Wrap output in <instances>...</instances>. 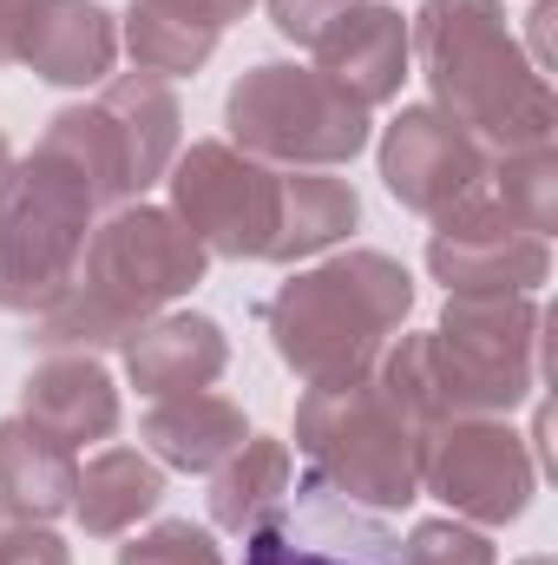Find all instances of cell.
Returning a JSON list of instances; mask_svg holds the SVG:
<instances>
[{"label": "cell", "mask_w": 558, "mask_h": 565, "mask_svg": "<svg viewBox=\"0 0 558 565\" xmlns=\"http://www.w3.org/2000/svg\"><path fill=\"white\" fill-rule=\"evenodd\" d=\"M415 422L513 415L546 375V309L533 296H447L433 335H401L375 362Z\"/></svg>", "instance_id": "obj_1"}, {"label": "cell", "mask_w": 558, "mask_h": 565, "mask_svg": "<svg viewBox=\"0 0 558 565\" xmlns=\"http://www.w3.org/2000/svg\"><path fill=\"white\" fill-rule=\"evenodd\" d=\"M408 53L433 86V106L486 145V158L552 145L558 99L506 33L500 0H427L408 26Z\"/></svg>", "instance_id": "obj_2"}, {"label": "cell", "mask_w": 558, "mask_h": 565, "mask_svg": "<svg viewBox=\"0 0 558 565\" xmlns=\"http://www.w3.org/2000/svg\"><path fill=\"white\" fill-rule=\"evenodd\" d=\"M204 244L158 204H126L112 211L79 257L73 289L33 316L26 342L46 355H93V349H126L139 335V322H151L164 302L191 296L204 282Z\"/></svg>", "instance_id": "obj_3"}, {"label": "cell", "mask_w": 558, "mask_h": 565, "mask_svg": "<svg viewBox=\"0 0 558 565\" xmlns=\"http://www.w3.org/2000/svg\"><path fill=\"white\" fill-rule=\"evenodd\" d=\"M415 309V277L382 250L329 257L270 296V342L302 388L362 382Z\"/></svg>", "instance_id": "obj_4"}, {"label": "cell", "mask_w": 558, "mask_h": 565, "mask_svg": "<svg viewBox=\"0 0 558 565\" xmlns=\"http://www.w3.org/2000/svg\"><path fill=\"white\" fill-rule=\"evenodd\" d=\"M427 434L382 375L368 369L362 382H335V388H309L296 402V447L315 460V473L348 493L355 507H408L420 500V460H427Z\"/></svg>", "instance_id": "obj_5"}, {"label": "cell", "mask_w": 558, "mask_h": 565, "mask_svg": "<svg viewBox=\"0 0 558 565\" xmlns=\"http://www.w3.org/2000/svg\"><path fill=\"white\" fill-rule=\"evenodd\" d=\"M178 126H184V113H178L171 79L126 73L93 106H66L33 151H46L53 164H66L86 184L93 211H126V204H139L144 191L171 171Z\"/></svg>", "instance_id": "obj_6"}, {"label": "cell", "mask_w": 558, "mask_h": 565, "mask_svg": "<svg viewBox=\"0 0 558 565\" xmlns=\"http://www.w3.org/2000/svg\"><path fill=\"white\" fill-rule=\"evenodd\" d=\"M224 126L244 158L257 164H289V171H335L368 145V106H355L342 86H329L315 66H282L264 60L250 66L230 99Z\"/></svg>", "instance_id": "obj_7"}, {"label": "cell", "mask_w": 558, "mask_h": 565, "mask_svg": "<svg viewBox=\"0 0 558 565\" xmlns=\"http://www.w3.org/2000/svg\"><path fill=\"white\" fill-rule=\"evenodd\" d=\"M93 217L99 211L66 164H53L46 151L13 164L0 191V309L7 316H46L73 289Z\"/></svg>", "instance_id": "obj_8"}, {"label": "cell", "mask_w": 558, "mask_h": 565, "mask_svg": "<svg viewBox=\"0 0 558 565\" xmlns=\"http://www.w3.org/2000/svg\"><path fill=\"white\" fill-rule=\"evenodd\" d=\"M171 217L204 244V257L270 264L282 217V171L244 158L237 145H191L171 158Z\"/></svg>", "instance_id": "obj_9"}, {"label": "cell", "mask_w": 558, "mask_h": 565, "mask_svg": "<svg viewBox=\"0 0 558 565\" xmlns=\"http://www.w3.org/2000/svg\"><path fill=\"white\" fill-rule=\"evenodd\" d=\"M533 480H539L533 447L500 422V415L440 422L427 434L420 487L440 493V500H447L460 520H473V526H513V520L533 507Z\"/></svg>", "instance_id": "obj_10"}, {"label": "cell", "mask_w": 558, "mask_h": 565, "mask_svg": "<svg viewBox=\"0 0 558 565\" xmlns=\"http://www.w3.org/2000/svg\"><path fill=\"white\" fill-rule=\"evenodd\" d=\"M427 270L447 282V296H533L552 277V250L480 184L473 198L433 217Z\"/></svg>", "instance_id": "obj_11"}, {"label": "cell", "mask_w": 558, "mask_h": 565, "mask_svg": "<svg viewBox=\"0 0 558 565\" xmlns=\"http://www.w3.org/2000/svg\"><path fill=\"white\" fill-rule=\"evenodd\" d=\"M244 565H401V540L368 507L309 473L244 533Z\"/></svg>", "instance_id": "obj_12"}, {"label": "cell", "mask_w": 558, "mask_h": 565, "mask_svg": "<svg viewBox=\"0 0 558 565\" xmlns=\"http://www.w3.org/2000/svg\"><path fill=\"white\" fill-rule=\"evenodd\" d=\"M486 145L460 132L440 106H401V119L382 132V178L420 217H440L460 198H473L486 184Z\"/></svg>", "instance_id": "obj_13"}, {"label": "cell", "mask_w": 558, "mask_h": 565, "mask_svg": "<svg viewBox=\"0 0 558 565\" xmlns=\"http://www.w3.org/2000/svg\"><path fill=\"white\" fill-rule=\"evenodd\" d=\"M13 60L33 66L46 86H106L119 60V26L99 0H26Z\"/></svg>", "instance_id": "obj_14"}, {"label": "cell", "mask_w": 558, "mask_h": 565, "mask_svg": "<svg viewBox=\"0 0 558 565\" xmlns=\"http://www.w3.org/2000/svg\"><path fill=\"white\" fill-rule=\"evenodd\" d=\"M322 66V79L329 86H342L355 106H388L395 93H401V79H408V20L395 13V7H382V0H362V7H348L315 46H309Z\"/></svg>", "instance_id": "obj_15"}, {"label": "cell", "mask_w": 558, "mask_h": 565, "mask_svg": "<svg viewBox=\"0 0 558 565\" xmlns=\"http://www.w3.org/2000/svg\"><path fill=\"white\" fill-rule=\"evenodd\" d=\"M20 415L46 427L66 447L86 440H112L119 434V388L93 355H46L26 382H20Z\"/></svg>", "instance_id": "obj_16"}, {"label": "cell", "mask_w": 558, "mask_h": 565, "mask_svg": "<svg viewBox=\"0 0 558 565\" xmlns=\"http://www.w3.org/2000/svg\"><path fill=\"white\" fill-rule=\"evenodd\" d=\"M224 362H230V342H224V329H217L211 316H197V309L151 316V322H139V335L126 342L132 382H139L144 395H158V402L211 388V382L224 375Z\"/></svg>", "instance_id": "obj_17"}, {"label": "cell", "mask_w": 558, "mask_h": 565, "mask_svg": "<svg viewBox=\"0 0 558 565\" xmlns=\"http://www.w3.org/2000/svg\"><path fill=\"white\" fill-rule=\"evenodd\" d=\"M73 480H79V460L66 440H53L26 415L0 422V507L20 526H46V520L73 513Z\"/></svg>", "instance_id": "obj_18"}, {"label": "cell", "mask_w": 558, "mask_h": 565, "mask_svg": "<svg viewBox=\"0 0 558 565\" xmlns=\"http://www.w3.org/2000/svg\"><path fill=\"white\" fill-rule=\"evenodd\" d=\"M139 434H144V447H151L164 467H178V473H217V467L250 440V422H244L237 402L197 388V395H171V402H158V408L144 415Z\"/></svg>", "instance_id": "obj_19"}, {"label": "cell", "mask_w": 558, "mask_h": 565, "mask_svg": "<svg viewBox=\"0 0 558 565\" xmlns=\"http://www.w3.org/2000/svg\"><path fill=\"white\" fill-rule=\"evenodd\" d=\"M164 507V473L132 454V447H106L99 460H86L79 467V480H73V513H79V526L93 533V540H119V533H132L144 513H158Z\"/></svg>", "instance_id": "obj_20"}, {"label": "cell", "mask_w": 558, "mask_h": 565, "mask_svg": "<svg viewBox=\"0 0 558 565\" xmlns=\"http://www.w3.org/2000/svg\"><path fill=\"white\" fill-rule=\"evenodd\" d=\"M355 224H362L355 184H342V178H329V171H289V178H282V217H277L270 264L322 257V250L342 244Z\"/></svg>", "instance_id": "obj_21"}, {"label": "cell", "mask_w": 558, "mask_h": 565, "mask_svg": "<svg viewBox=\"0 0 558 565\" xmlns=\"http://www.w3.org/2000/svg\"><path fill=\"white\" fill-rule=\"evenodd\" d=\"M289 487H296V460H289V447L270 440V434H250V440L211 473V520H217L224 533H250Z\"/></svg>", "instance_id": "obj_22"}, {"label": "cell", "mask_w": 558, "mask_h": 565, "mask_svg": "<svg viewBox=\"0 0 558 565\" xmlns=\"http://www.w3.org/2000/svg\"><path fill=\"white\" fill-rule=\"evenodd\" d=\"M486 178H493V198H500L526 231L552 237V224H558V158H552V145H546V151H506V158L486 164Z\"/></svg>", "instance_id": "obj_23"}, {"label": "cell", "mask_w": 558, "mask_h": 565, "mask_svg": "<svg viewBox=\"0 0 558 565\" xmlns=\"http://www.w3.org/2000/svg\"><path fill=\"white\" fill-rule=\"evenodd\" d=\"M119 565H224V553H217V540L204 526L164 520V526H151L139 540H126L119 546Z\"/></svg>", "instance_id": "obj_24"}, {"label": "cell", "mask_w": 558, "mask_h": 565, "mask_svg": "<svg viewBox=\"0 0 558 565\" xmlns=\"http://www.w3.org/2000/svg\"><path fill=\"white\" fill-rule=\"evenodd\" d=\"M401 565H500V559H493V546L473 526H460V520H420L415 533H408V546H401Z\"/></svg>", "instance_id": "obj_25"}, {"label": "cell", "mask_w": 558, "mask_h": 565, "mask_svg": "<svg viewBox=\"0 0 558 565\" xmlns=\"http://www.w3.org/2000/svg\"><path fill=\"white\" fill-rule=\"evenodd\" d=\"M139 13L151 20H171V26H184V33H197V40H224V26L230 20H244L250 13V0H132Z\"/></svg>", "instance_id": "obj_26"}, {"label": "cell", "mask_w": 558, "mask_h": 565, "mask_svg": "<svg viewBox=\"0 0 558 565\" xmlns=\"http://www.w3.org/2000/svg\"><path fill=\"white\" fill-rule=\"evenodd\" d=\"M348 7H362V0H270V20H277L282 40H296V46H315Z\"/></svg>", "instance_id": "obj_27"}, {"label": "cell", "mask_w": 558, "mask_h": 565, "mask_svg": "<svg viewBox=\"0 0 558 565\" xmlns=\"http://www.w3.org/2000/svg\"><path fill=\"white\" fill-rule=\"evenodd\" d=\"M0 565H73V559L46 526H13V533H0Z\"/></svg>", "instance_id": "obj_28"}, {"label": "cell", "mask_w": 558, "mask_h": 565, "mask_svg": "<svg viewBox=\"0 0 558 565\" xmlns=\"http://www.w3.org/2000/svg\"><path fill=\"white\" fill-rule=\"evenodd\" d=\"M552 20H558V7H552V0H539V7H533V46H539V53H533V66H539V73L552 66Z\"/></svg>", "instance_id": "obj_29"}, {"label": "cell", "mask_w": 558, "mask_h": 565, "mask_svg": "<svg viewBox=\"0 0 558 565\" xmlns=\"http://www.w3.org/2000/svg\"><path fill=\"white\" fill-rule=\"evenodd\" d=\"M20 13H26V0H0V66L13 60V33H20Z\"/></svg>", "instance_id": "obj_30"}, {"label": "cell", "mask_w": 558, "mask_h": 565, "mask_svg": "<svg viewBox=\"0 0 558 565\" xmlns=\"http://www.w3.org/2000/svg\"><path fill=\"white\" fill-rule=\"evenodd\" d=\"M7 178H13V151H7V139H0V191H7Z\"/></svg>", "instance_id": "obj_31"}, {"label": "cell", "mask_w": 558, "mask_h": 565, "mask_svg": "<svg viewBox=\"0 0 558 565\" xmlns=\"http://www.w3.org/2000/svg\"><path fill=\"white\" fill-rule=\"evenodd\" d=\"M526 565H552V559H526Z\"/></svg>", "instance_id": "obj_32"}]
</instances>
